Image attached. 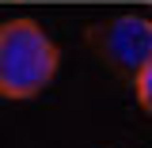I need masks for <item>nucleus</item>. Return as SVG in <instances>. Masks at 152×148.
<instances>
[{"mask_svg": "<svg viewBox=\"0 0 152 148\" xmlns=\"http://www.w3.org/2000/svg\"><path fill=\"white\" fill-rule=\"evenodd\" d=\"M91 46L99 61H107L118 76H137L152 57V19L145 15H114L110 23L91 31Z\"/></svg>", "mask_w": 152, "mask_h": 148, "instance_id": "f03ea898", "label": "nucleus"}, {"mask_svg": "<svg viewBox=\"0 0 152 148\" xmlns=\"http://www.w3.org/2000/svg\"><path fill=\"white\" fill-rule=\"evenodd\" d=\"M61 53L34 19L0 23V99H34L57 76Z\"/></svg>", "mask_w": 152, "mask_h": 148, "instance_id": "f257e3e1", "label": "nucleus"}, {"mask_svg": "<svg viewBox=\"0 0 152 148\" xmlns=\"http://www.w3.org/2000/svg\"><path fill=\"white\" fill-rule=\"evenodd\" d=\"M133 84H137V103L145 106V114H152V57H148V65L133 76Z\"/></svg>", "mask_w": 152, "mask_h": 148, "instance_id": "7ed1b4c3", "label": "nucleus"}]
</instances>
